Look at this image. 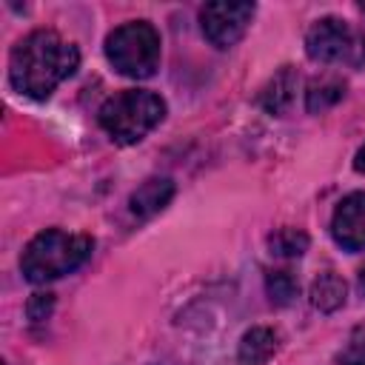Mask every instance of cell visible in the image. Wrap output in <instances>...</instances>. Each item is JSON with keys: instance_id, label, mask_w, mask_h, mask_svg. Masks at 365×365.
Returning a JSON list of instances; mask_svg holds the SVG:
<instances>
[{"instance_id": "obj_18", "label": "cell", "mask_w": 365, "mask_h": 365, "mask_svg": "<svg viewBox=\"0 0 365 365\" xmlns=\"http://www.w3.org/2000/svg\"><path fill=\"white\" fill-rule=\"evenodd\" d=\"M356 282H359V291L365 294V265L359 268V274H356Z\"/></svg>"}, {"instance_id": "obj_11", "label": "cell", "mask_w": 365, "mask_h": 365, "mask_svg": "<svg viewBox=\"0 0 365 365\" xmlns=\"http://www.w3.org/2000/svg\"><path fill=\"white\" fill-rule=\"evenodd\" d=\"M345 294H348V285L339 274L334 271H322L314 282H311V305L319 308L322 314H331L336 308L345 305Z\"/></svg>"}, {"instance_id": "obj_7", "label": "cell", "mask_w": 365, "mask_h": 365, "mask_svg": "<svg viewBox=\"0 0 365 365\" xmlns=\"http://www.w3.org/2000/svg\"><path fill=\"white\" fill-rule=\"evenodd\" d=\"M331 234L345 251H365V191H354L334 208Z\"/></svg>"}, {"instance_id": "obj_6", "label": "cell", "mask_w": 365, "mask_h": 365, "mask_svg": "<svg viewBox=\"0 0 365 365\" xmlns=\"http://www.w3.org/2000/svg\"><path fill=\"white\" fill-rule=\"evenodd\" d=\"M254 11V3H205L200 9V26L205 40L217 48H231L248 31Z\"/></svg>"}, {"instance_id": "obj_3", "label": "cell", "mask_w": 365, "mask_h": 365, "mask_svg": "<svg viewBox=\"0 0 365 365\" xmlns=\"http://www.w3.org/2000/svg\"><path fill=\"white\" fill-rule=\"evenodd\" d=\"M163 117H165L163 97L145 88H125L108 97L97 114L103 131L120 145L140 143L148 131H154L163 123Z\"/></svg>"}, {"instance_id": "obj_10", "label": "cell", "mask_w": 365, "mask_h": 365, "mask_svg": "<svg viewBox=\"0 0 365 365\" xmlns=\"http://www.w3.org/2000/svg\"><path fill=\"white\" fill-rule=\"evenodd\" d=\"M277 354V334L265 325H257L242 334L240 348H237V362L240 365H265Z\"/></svg>"}, {"instance_id": "obj_8", "label": "cell", "mask_w": 365, "mask_h": 365, "mask_svg": "<svg viewBox=\"0 0 365 365\" xmlns=\"http://www.w3.org/2000/svg\"><path fill=\"white\" fill-rule=\"evenodd\" d=\"M174 197V180L171 177H151L143 185H137V191L128 197V211L137 220H148L154 214H160Z\"/></svg>"}, {"instance_id": "obj_15", "label": "cell", "mask_w": 365, "mask_h": 365, "mask_svg": "<svg viewBox=\"0 0 365 365\" xmlns=\"http://www.w3.org/2000/svg\"><path fill=\"white\" fill-rule=\"evenodd\" d=\"M339 365H365V328H354L345 348L336 354Z\"/></svg>"}, {"instance_id": "obj_17", "label": "cell", "mask_w": 365, "mask_h": 365, "mask_svg": "<svg viewBox=\"0 0 365 365\" xmlns=\"http://www.w3.org/2000/svg\"><path fill=\"white\" fill-rule=\"evenodd\" d=\"M354 168H356L359 174H365V145L356 151V157H354Z\"/></svg>"}, {"instance_id": "obj_19", "label": "cell", "mask_w": 365, "mask_h": 365, "mask_svg": "<svg viewBox=\"0 0 365 365\" xmlns=\"http://www.w3.org/2000/svg\"><path fill=\"white\" fill-rule=\"evenodd\" d=\"M362 17H365V6H362ZM362 43H365V23H362Z\"/></svg>"}, {"instance_id": "obj_4", "label": "cell", "mask_w": 365, "mask_h": 365, "mask_svg": "<svg viewBox=\"0 0 365 365\" xmlns=\"http://www.w3.org/2000/svg\"><path fill=\"white\" fill-rule=\"evenodd\" d=\"M160 31L148 20H128L106 37V57L123 77L145 80L160 68Z\"/></svg>"}, {"instance_id": "obj_5", "label": "cell", "mask_w": 365, "mask_h": 365, "mask_svg": "<svg viewBox=\"0 0 365 365\" xmlns=\"http://www.w3.org/2000/svg\"><path fill=\"white\" fill-rule=\"evenodd\" d=\"M305 51L317 63H362L365 43L345 20L322 17L305 34Z\"/></svg>"}, {"instance_id": "obj_12", "label": "cell", "mask_w": 365, "mask_h": 365, "mask_svg": "<svg viewBox=\"0 0 365 365\" xmlns=\"http://www.w3.org/2000/svg\"><path fill=\"white\" fill-rule=\"evenodd\" d=\"M342 94H345V86L339 80H334V77H325V80L311 83V88L305 94V106H308L311 114H319V111L336 106L342 100Z\"/></svg>"}, {"instance_id": "obj_16", "label": "cell", "mask_w": 365, "mask_h": 365, "mask_svg": "<svg viewBox=\"0 0 365 365\" xmlns=\"http://www.w3.org/2000/svg\"><path fill=\"white\" fill-rule=\"evenodd\" d=\"M54 308V297L51 294H31L29 305H26V314L31 322H43Z\"/></svg>"}, {"instance_id": "obj_13", "label": "cell", "mask_w": 365, "mask_h": 365, "mask_svg": "<svg viewBox=\"0 0 365 365\" xmlns=\"http://www.w3.org/2000/svg\"><path fill=\"white\" fill-rule=\"evenodd\" d=\"M268 248L277 257H302L308 251V234L299 228H277L268 234Z\"/></svg>"}, {"instance_id": "obj_9", "label": "cell", "mask_w": 365, "mask_h": 365, "mask_svg": "<svg viewBox=\"0 0 365 365\" xmlns=\"http://www.w3.org/2000/svg\"><path fill=\"white\" fill-rule=\"evenodd\" d=\"M297 86H299V74H297L291 66H282V68L268 80V86L259 91V106H262L268 114L282 117V114L294 106Z\"/></svg>"}, {"instance_id": "obj_2", "label": "cell", "mask_w": 365, "mask_h": 365, "mask_svg": "<svg viewBox=\"0 0 365 365\" xmlns=\"http://www.w3.org/2000/svg\"><path fill=\"white\" fill-rule=\"evenodd\" d=\"M94 240L88 234H68L63 228H46L26 245L20 257V271L29 282H51L77 271L91 257Z\"/></svg>"}, {"instance_id": "obj_1", "label": "cell", "mask_w": 365, "mask_h": 365, "mask_svg": "<svg viewBox=\"0 0 365 365\" xmlns=\"http://www.w3.org/2000/svg\"><path fill=\"white\" fill-rule=\"evenodd\" d=\"M80 66V51L74 43L63 40L51 29H34L20 37L9 57V80L14 91L46 100L66 77H71Z\"/></svg>"}, {"instance_id": "obj_14", "label": "cell", "mask_w": 365, "mask_h": 365, "mask_svg": "<svg viewBox=\"0 0 365 365\" xmlns=\"http://www.w3.org/2000/svg\"><path fill=\"white\" fill-rule=\"evenodd\" d=\"M265 291H268L274 305H288V302H294V297L299 291V282H297V277L291 271H268Z\"/></svg>"}]
</instances>
